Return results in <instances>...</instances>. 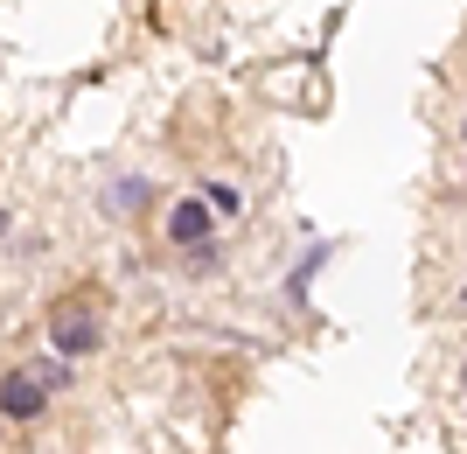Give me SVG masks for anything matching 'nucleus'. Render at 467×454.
I'll return each mask as SVG.
<instances>
[{"instance_id": "39448f33", "label": "nucleus", "mask_w": 467, "mask_h": 454, "mask_svg": "<svg viewBox=\"0 0 467 454\" xmlns=\"http://www.w3.org/2000/svg\"><path fill=\"white\" fill-rule=\"evenodd\" d=\"M105 203H112V210H140V203H147V175H119Z\"/></svg>"}, {"instance_id": "9d476101", "label": "nucleus", "mask_w": 467, "mask_h": 454, "mask_svg": "<svg viewBox=\"0 0 467 454\" xmlns=\"http://www.w3.org/2000/svg\"><path fill=\"white\" fill-rule=\"evenodd\" d=\"M0 427H7V419H0Z\"/></svg>"}, {"instance_id": "f257e3e1", "label": "nucleus", "mask_w": 467, "mask_h": 454, "mask_svg": "<svg viewBox=\"0 0 467 454\" xmlns=\"http://www.w3.org/2000/svg\"><path fill=\"white\" fill-rule=\"evenodd\" d=\"M42 336H49V350H57V356L84 364V356H98V350H105V315H98V308H91L84 294H70V301H57V308H49Z\"/></svg>"}, {"instance_id": "1a4fd4ad", "label": "nucleus", "mask_w": 467, "mask_h": 454, "mask_svg": "<svg viewBox=\"0 0 467 454\" xmlns=\"http://www.w3.org/2000/svg\"><path fill=\"white\" fill-rule=\"evenodd\" d=\"M461 140H467V119H461Z\"/></svg>"}, {"instance_id": "20e7f679", "label": "nucleus", "mask_w": 467, "mask_h": 454, "mask_svg": "<svg viewBox=\"0 0 467 454\" xmlns=\"http://www.w3.org/2000/svg\"><path fill=\"white\" fill-rule=\"evenodd\" d=\"M28 371H36L42 385H49V392H70V377H78V371H70V356H57V350H49V356H36Z\"/></svg>"}, {"instance_id": "423d86ee", "label": "nucleus", "mask_w": 467, "mask_h": 454, "mask_svg": "<svg viewBox=\"0 0 467 454\" xmlns=\"http://www.w3.org/2000/svg\"><path fill=\"white\" fill-rule=\"evenodd\" d=\"M202 203H210V210H223V217H237V189H231V182H210V189H202Z\"/></svg>"}, {"instance_id": "7ed1b4c3", "label": "nucleus", "mask_w": 467, "mask_h": 454, "mask_svg": "<svg viewBox=\"0 0 467 454\" xmlns=\"http://www.w3.org/2000/svg\"><path fill=\"white\" fill-rule=\"evenodd\" d=\"M161 231H168V245H175V252H189V245H210L216 238V210L202 196H175L168 203V224H161Z\"/></svg>"}, {"instance_id": "0eeeda50", "label": "nucleus", "mask_w": 467, "mask_h": 454, "mask_svg": "<svg viewBox=\"0 0 467 454\" xmlns=\"http://www.w3.org/2000/svg\"><path fill=\"white\" fill-rule=\"evenodd\" d=\"M7 231H15V210H0V238H7Z\"/></svg>"}, {"instance_id": "6e6552de", "label": "nucleus", "mask_w": 467, "mask_h": 454, "mask_svg": "<svg viewBox=\"0 0 467 454\" xmlns=\"http://www.w3.org/2000/svg\"><path fill=\"white\" fill-rule=\"evenodd\" d=\"M461 308H467V287H461Z\"/></svg>"}, {"instance_id": "f03ea898", "label": "nucleus", "mask_w": 467, "mask_h": 454, "mask_svg": "<svg viewBox=\"0 0 467 454\" xmlns=\"http://www.w3.org/2000/svg\"><path fill=\"white\" fill-rule=\"evenodd\" d=\"M49 398H57V392H49V385H42L28 364L0 377V419H7V427H36V419L49 413Z\"/></svg>"}]
</instances>
